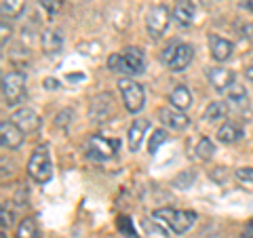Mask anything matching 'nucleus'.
Masks as SVG:
<instances>
[{"instance_id":"1","label":"nucleus","mask_w":253,"mask_h":238,"mask_svg":"<svg viewBox=\"0 0 253 238\" xmlns=\"http://www.w3.org/2000/svg\"><path fill=\"white\" fill-rule=\"evenodd\" d=\"M192 59H194V46L188 42H171L161 55V61L171 72H184L192 63Z\"/></svg>"},{"instance_id":"2","label":"nucleus","mask_w":253,"mask_h":238,"mask_svg":"<svg viewBox=\"0 0 253 238\" xmlns=\"http://www.w3.org/2000/svg\"><path fill=\"white\" fill-rule=\"evenodd\" d=\"M152 215H154L156 221L167 224L175 234H186L196 221V213L194 211H179V209H171V207L156 209Z\"/></svg>"},{"instance_id":"3","label":"nucleus","mask_w":253,"mask_h":238,"mask_svg":"<svg viewBox=\"0 0 253 238\" xmlns=\"http://www.w3.org/2000/svg\"><path fill=\"white\" fill-rule=\"evenodd\" d=\"M28 175L36 181V184H46L53 177V162L46 148H36L34 154L30 156L28 162Z\"/></svg>"},{"instance_id":"4","label":"nucleus","mask_w":253,"mask_h":238,"mask_svg":"<svg viewBox=\"0 0 253 238\" xmlns=\"http://www.w3.org/2000/svg\"><path fill=\"white\" fill-rule=\"evenodd\" d=\"M118 91L123 95V104L131 114H137L141 108L146 106V91L139 82L131 80V78H121L118 80Z\"/></svg>"},{"instance_id":"5","label":"nucleus","mask_w":253,"mask_h":238,"mask_svg":"<svg viewBox=\"0 0 253 238\" xmlns=\"http://www.w3.org/2000/svg\"><path fill=\"white\" fill-rule=\"evenodd\" d=\"M2 99L6 106H17L26 99V74L9 72L2 76Z\"/></svg>"},{"instance_id":"6","label":"nucleus","mask_w":253,"mask_h":238,"mask_svg":"<svg viewBox=\"0 0 253 238\" xmlns=\"http://www.w3.org/2000/svg\"><path fill=\"white\" fill-rule=\"evenodd\" d=\"M169 9L165 4H156L148 11V17H146V28H148V34L152 38H161L165 32L169 28Z\"/></svg>"},{"instance_id":"7","label":"nucleus","mask_w":253,"mask_h":238,"mask_svg":"<svg viewBox=\"0 0 253 238\" xmlns=\"http://www.w3.org/2000/svg\"><path fill=\"white\" fill-rule=\"evenodd\" d=\"M118 150V141H110L101 135H93L89 139V156L95 158V160H108L112 158L114 152Z\"/></svg>"},{"instance_id":"8","label":"nucleus","mask_w":253,"mask_h":238,"mask_svg":"<svg viewBox=\"0 0 253 238\" xmlns=\"http://www.w3.org/2000/svg\"><path fill=\"white\" fill-rule=\"evenodd\" d=\"M0 139H2V148L17 150L23 144V131L13 120H2L0 122Z\"/></svg>"},{"instance_id":"9","label":"nucleus","mask_w":253,"mask_h":238,"mask_svg":"<svg viewBox=\"0 0 253 238\" xmlns=\"http://www.w3.org/2000/svg\"><path fill=\"white\" fill-rule=\"evenodd\" d=\"M11 120L19 126L23 133H34L41 129V116H38L32 108H19L17 112H13Z\"/></svg>"},{"instance_id":"10","label":"nucleus","mask_w":253,"mask_h":238,"mask_svg":"<svg viewBox=\"0 0 253 238\" xmlns=\"http://www.w3.org/2000/svg\"><path fill=\"white\" fill-rule=\"evenodd\" d=\"M158 118H161L163 124H167L173 131H184L190 124V118L184 114V110H177V108H163L158 112Z\"/></svg>"},{"instance_id":"11","label":"nucleus","mask_w":253,"mask_h":238,"mask_svg":"<svg viewBox=\"0 0 253 238\" xmlns=\"http://www.w3.org/2000/svg\"><path fill=\"white\" fill-rule=\"evenodd\" d=\"M207 78L215 91H228L230 84H234V72L228 68H209Z\"/></svg>"},{"instance_id":"12","label":"nucleus","mask_w":253,"mask_h":238,"mask_svg":"<svg viewBox=\"0 0 253 238\" xmlns=\"http://www.w3.org/2000/svg\"><path fill=\"white\" fill-rule=\"evenodd\" d=\"M110 114H112V95H99V97L93 99L91 104V118L95 122H104L110 118Z\"/></svg>"},{"instance_id":"13","label":"nucleus","mask_w":253,"mask_h":238,"mask_svg":"<svg viewBox=\"0 0 253 238\" xmlns=\"http://www.w3.org/2000/svg\"><path fill=\"white\" fill-rule=\"evenodd\" d=\"M209 51H211V57L215 61H226L232 57V51H234V44L226 38H219V36H209Z\"/></svg>"},{"instance_id":"14","label":"nucleus","mask_w":253,"mask_h":238,"mask_svg":"<svg viewBox=\"0 0 253 238\" xmlns=\"http://www.w3.org/2000/svg\"><path fill=\"white\" fill-rule=\"evenodd\" d=\"M150 129V120H146V118H135L129 129V135H126V139H129V150L131 152H137L141 141H144V135L146 131Z\"/></svg>"},{"instance_id":"15","label":"nucleus","mask_w":253,"mask_h":238,"mask_svg":"<svg viewBox=\"0 0 253 238\" xmlns=\"http://www.w3.org/2000/svg\"><path fill=\"white\" fill-rule=\"evenodd\" d=\"M123 57L126 61V68H129L131 74H141L144 72V66H146V57H144V51L137 49V46H126Z\"/></svg>"},{"instance_id":"16","label":"nucleus","mask_w":253,"mask_h":238,"mask_svg":"<svg viewBox=\"0 0 253 238\" xmlns=\"http://www.w3.org/2000/svg\"><path fill=\"white\" fill-rule=\"evenodd\" d=\"M194 4L192 0H175V6H173V17L177 19V23L181 26H192L194 23Z\"/></svg>"},{"instance_id":"17","label":"nucleus","mask_w":253,"mask_h":238,"mask_svg":"<svg viewBox=\"0 0 253 238\" xmlns=\"http://www.w3.org/2000/svg\"><path fill=\"white\" fill-rule=\"evenodd\" d=\"M41 42H42V51L46 55H57L63 49V36L57 30H44Z\"/></svg>"},{"instance_id":"18","label":"nucleus","mask_w":253,"mask_h":238,"mask_svg":"<svg viewBox=\"0 0 253 238\" xmlns=\"http://www.w3.org/2000/svg\"><path fill=\"white\" fill-rule=\"evenodd\" d=\"M243 137V129L236 122H224L217 129V139L221 141V144H236Z\"/></svg>"},{"instance_id":"19","label":"nucleus","mask_w":253,"mask_h":238,"mask_svg":"<svg viewBox=\"0 0 253 238\" xmlns=\"http://www.w3.org/2000/svg\"><path fill=\"white\" fill-rule=\"evenodd\" d=\"M169 101H171L173 108H177V110H188L190 104H192V95H190L188 86L179 84V86H175V89L169 93Z\"/></svg>"},{"instance_id":"20","label":"nucleus","mask_w":253,"mask_h":238,"mask_svg":"<svg viewBox=\"0 0 253 238\" xmlns=\"http://www.w3.org/2000/svg\"><path fill=\"white\" fill-rule=\"evenodd\" d=\"M228 106L232 108H245L247 106V91H245V86L241 84H230V89H228Z\"/></svg>"},{"instance_id":"21","label":"nucleus","mask_w":253,"mask_h":238,"mask_svg":"<svg viewBox=\"0 0 253 238\" xmlns=\"http://www.w3.org/2000/svg\"><path fill=\"white\" fill-rule=\"evenodd\" d=\"M26 9V0H2L0 2V11L4 17H19Z\"/></svg>"},{"instance_id":"22","label":"nucleus","mask_w":253,"mask_h":238,"mask_svg":"<svg viewBox=\"0 0 253 238\" xmlns=\"http://www.w3.org/2000/svg\"><path fill=\"white\" fill-rule=\"evenodd\" d=\"M228 114V104H224V101H213V104H209V108L205 110V120H221V118H226Z\"/></svg>"},{"instance_id":"23","label":"nucleus","mask_w":253,"mask_h":238,"mask_svg":"<svg viewBox=\"0 0 253 238\" xmlns=\"http://www.w3.org/2000/svg\"><path fill=\"white\" fill-rule=\"evenodd\" d=\"M17 238H38L41 234H38V226H36V221L32 219V217H26L19 224L17 228V234H15Z\"/></svg>"},{"instance_id":"24","label":"nucleus","mask_w":253,"mask_h":238,"mask_svg":"<svg viewBox=\"0 0 253 238\" xmlns=\"http://www.w3.org/2000/svg\"><path fill=\"white\" fill-rule=\"evenodd\" d=\"M196 156H199L201 160H211V158L215 156V144H213L209 137H203L199 144H196Z\"/></svg>"},{"instance_id":"25","label":"nucleus","mask_w":253,"mask_h":238,"mask_svg":"<svg viewBox=\"0 0 253 238\" xmlns=\"http://www.w3.org/2000/svg\"><path fill=\"white\" fill-rule=\"evenodd\" d=\"M108 68L112 70V72H121V74H126L129 76V68H126V61L123 55H110L108 57Z\"/></svg>"},{"instance_id":"26","label":"nucleus","mask_w":253,"mask_h":238,"mask_svg":"<svg viewBox=\"0 0 253 238\" xmlns=\"http://www.w3.org/2000/svg\"><path fill=\"white\" fill-rule=\"evenodd\" d=\"M165 141H167V133L165 131H154L152 135H150V144H148V152L150 154H156V150H158V146H163Z\"/></svg>"},{"instance_id":"27","label":"nucleus","mask_w":253,"mask_h":238,"mask_svg":"<svg viewBox=\"0 0 253 238\" xmlns=\"http://www.w3.org/2000/svg\"><path fill=\"white\" fill-rule=\"evenodd\" d=\"M234 177L243 184H253V169L251 166H241V169L234 171Z\"/></svg>"},{"instance_id":"28","label":"nucleus","mask_w":253,"mask_h":238,"mask_svg":"<svg viewBox=\"0 0 253 238\" xmlns=\"http://www.w3.org/2000/svg\"><path fill=\"white\" fill-rule=\"evenodd\" d=\"M118 228H121V232H123V234L129 232V238H135V230H133V221H131V217H118Z\"/></svg>"},{"instance_id":"29","label":"nucleus","mask_w":253,"mask_h":238,"mask_svg":"<svg viewBox=\"0 0 253 238\" xmlns=\"http://www.w3.org/2000/svg\"><path fill=\"white\" fill-rule=\"evenodd\" d=\"M42 9H46L49 13H57V9L61 6V0H38Z\"/></svg>"},{"instance_id":"30","label":"nucleus","mask_w":253,"mask_h":238,"mask_svg":"<svg viewBox=\"0 0 253 238\" xmlns=\"http://www.w3.org/2000/svg\"><path fill=\"white\" fill-rule=\"evenodd\" d=\"M241 238H253V219L247 221V226H245V230L241 232Z\"/></svg>"},{"instance_id":"31","label":"nucleus","mask_w":253,"mask_h":238,"mask_svg":"<svg viewBox=\"0 0 253 238\" xmlns=\"http://www.w3.org/2000/svg\"><path fill=\"white\" fill-rule=\"evenodd\" d=\"M11 224H13V219H11V213H6V207H2V228L11 226Z\"/></svg>"},{"instance_id":"32","label":"nucleus","mask_w":253,"mask_h":238,"mask_svg":"<svg viewBox=\"0 0 253 238\" xmlns=\"http://www.w3.org/2000/svg\"><path fill=\"white\" fill-rule=\"evenodd\" d=\"M241 6H243V9H247V11H251V13H253V0H243Z\"/></svg>"},{"instance_id":"33","label":"nucleus","mask_w":253,"mask_h":238,"mask_svg":"<svg viewBox=\"0 0 253 238\" xmlns=\"http://www.w3.org/2000/svg\"><path fill=\"white\" fill-rule=\"evenodd\" d=\"M245 78H247L249 82H253V66H249L247 70H245Z\"/></svg>"},{"instance_id":"34","label":"nucleus","mask_w":253,"mask_h":238,"mask_svg":"<svg viewBox=\"0 0 253 238\" xmlns=\"http://www.w3.org/2000/svg\"><path fill=\"white\" fill-rule=\"evenodd\" d=\"M243 32H245L243 36H247V38H253V26H247V28H245Z\"/></svg>"},{"instance_id":"35","label":"nucleus","mask_w":253,"mask_h":238,"mask_svg":"<svg viewBox=\"0 0 253 238\" xmlns=\"http://www.w3.org/2000/svg\"><path fill=\"white\" fill-rule=\"evenodd\" d=\"M9 36H11V32H9ZM2 46H6V26L2 23Z\"/></svg>"},{"instance_id":"36","label":"nucleus","mask_w":253,"mask_h":238,"mask_svg":"<svg viewBox=\"0 0 253 238\" xmlns=\"http://www.w3.org/2000/svg\"><path fill=\"white\" fill-rule=\"evenodd\" d=\"M46 86H49V89H55V86H57V82H55V80H46Z\"/></svg>"}]
</instances>
